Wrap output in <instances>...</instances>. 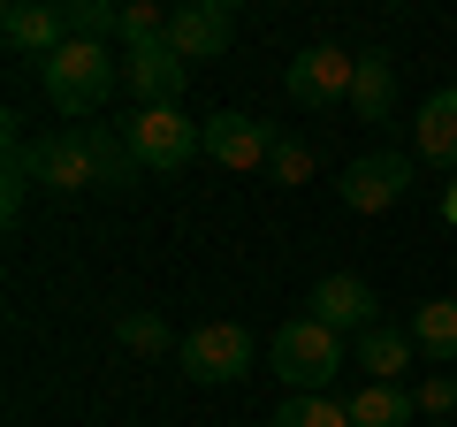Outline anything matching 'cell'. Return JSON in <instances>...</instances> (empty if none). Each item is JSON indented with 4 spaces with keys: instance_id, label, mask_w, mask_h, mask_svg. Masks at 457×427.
I'll list each match as a JSON object with an SVG mask.
<instances>
[{
    "instance_id": "cell-1",
    "label": "cell",
    "mask_w": 457,
    "mask_h": 427,
    "mask_svg": "<svg viewBox=\"0 0 457 427\" xmlns=\"http://www.w3.org/2000/svg\"><path fill=\"white\" fill-rule=\"evenodd\" d=\"M343 359H351V344L336 329H320L312 313L282 321L275 344H267V366L282 374V397H328V381L343 374Z\"/></svg>"
},
{
    "instance_id": "cell-2",
    "label": "cell",
    "mask_w": 457,
    "mask_h": 427,
    "mask_svg": "<svg viewBox=\"0 0 457 427\" xmlns=\"http://www.w3.org/2000/svg\"><path fill=\"white\" fill-rule=\"evenodd\" d=\"M38 77H46V99L62 115H99L107 92L122 84V62H107V46H92V38H69L54 62H38Z\"/></svg>"
},
{
    "instance_id": "cell-3",
    "label": "cell",
    "mask_w": 457,
    "mask_h": 427,
    "mask_svg": "<svg viewBox=\"0 0 457 427\" xmlns=\"http://www.w3.org/2000/svg\"><path fill=\"white\" fill-rule=\"evenodd\" d=\"M122 138H130L137 168H153V176H176L183 161L206 153V122H191L183 107H137V115L122 122Z\"/></svg>"
},
{
    "instance_id": "cell-4",
    "label": "cell",
    "mask_w": 457,
    "mask_h": 427,
    "mask_svg": "<svg viewBox=\"0 0 457 427\" xmlns=\"http://www.w3.org/2000/svg\"><path fill=\"white\" fill-rule=\"evenodd\" d=\"M176 366L198 381V389H228V381L252 374V336L237 329V321H198V329L176 344Z\"/></svg>"
},
{
    "instance_id": "cell-5",
    "label": "cell",
    "mask_w": 457,
    "mask_h": 427,
    "mask_svg": "<svg viewBox=\"0 0 457 427\" xmlns=\"http://www.w3.org/2000/svg\"><path fill=\"white\" fill-rule=\"evenodd\" d=\"M275 122L245 115V107H221V115H206V161H221L228 176H252V168L275 161Z\"/></svg>"
},
{
    "instance_id": "cell-6",
    "label": "cell",
    "mask_w": 457,
    "mask_h": 427,
    "mask_svg": "<svg viewBox=\"0 0 457 427\" xmlns=\"http://www.w3.org/2000/svg\"><path fill=\"white\" fill-rule=\"evenodd\" d=\"M351 77H359V54H343V46H305L290 54V69H282V84H290L297 107H343L351 99Z\"/></svg>"
},
{
    "instance_id": "cell-7",
    "label": "cell",
    "mask_w": 457,
    "mask_h": 427,
    "mask_svg": "<svg viewBox=\"0 0 457 427\" xmlns=\"http://www.w3.org/2000/svg\"><path fill=\"white\" fill-rule=\"evenodd\" d=\"M305 313L320 321V329L351 336V344H359V336L381 321V306H374V282H366V275H320V282H312V297H305Z\"/></svg>"
},
{
    "instance_id": "cell-8",
    "label": "cell",
    "mask_w": 457,
    "mask_h": 427,
    "mask_svg": "<svg viewBox=\"0 0 457 427\" xmlns=\"http://www.w3.org/2000/svg\"><path fill=\"white\" fill-rule=\"evenodd\" d=\"M411 191V153H359L343 168V206L351 214H389Z\"/></svg>"
},
{
    "instance_id": "cell-9",
    "label": "cell",
    "mask_w": 457,
    "mask_h": 427,
    "mask_svg": "<svg viewBox=\"0 0 457 427\" xmlns=\"http://www.w3.org/2000/svg\"><path fill=\"white\" fill-rule=\"evenodd\" d=\"M0 38H8V54L54 62V54L69 46V8L62 0H8V8H0Z\"/></svg>"
},
{
    "instance_id": "cell-10",
    "label": "cell",
    "mask_w": 457,
    "mask_h": 427,
    "mask_svg": "<svg viewBox=\"0 0 457 427\" xmlns=\"http://www.w3.org/2000/svg\"><path fill=\"white\" fill-rule=\"evenodd\" d=\"M31 168H38V183H46L54 198L92 191V183H99V161H92V138H84V122H77V130L38 138V146H31Z\"/></svg>"
},
{
    "instance_id": "cell-11",
    "label": "cell",
    "mask_w": 457,
    "mask_h": 427,
    "mask_svg": "<svg viewBox=\"0 0 457 427\" xmlns=\"http://www.w3.org/2000/svg\"><path fill=\"white\" fill-rule=\"evenodd\" d=\"M228 38H237V8L228 0H183L176 16H168V46L183 62H221Z\"/></svg>"
},
{
    "instance_id": "cell-12",
    "label": "cell",
    "mask_w": 457,
    "mask_h": 427,
    "mask_svg": "<svg viewBox=\"0 0 457 427\" xmlns=\"http://www.w3.org/2000/svg\"><path fill=\"white\" fill-rule=\"evenodd\" d=\"M183 77H191V62H183L168 38H153V46H122V84H130L145 107H176Z\"/></svg>"
},
{
    "instance_id": "cell-13",
    "label": "cell",
    "mask_w": 457,
    "mask_h": 427,
    "mask_svg": "<svg viewBox=\"0 0 457 427\" xmlns=\"http://www.w3.org/2000/svg\"><path fill=\"white\" fill-rule=\"evenodd\" d=\"M411 153H420L427 168H450L457 176V84H442V92L420 99V115H411Z\"/></svg>"
},
{
    "instance_id": "cell-14",
    "label": "cell",
    "mask_w": 457,
    "mask_h": 427,
    "mask_svg": "<svg viewBox=\"0 0 457 427\" xmlns=\"http://www.w3.org/2000/svg\"><path fill=\"white\" fill-rule=\"evenodd\" d=\"M351 115L359 122H389L396 115V62L381 46L359 54V77H351Z\"/></svg>"
},
{
    "instance_id": "cell-15",
    "label": "cell",
    "mask_w": 457,
    "mask_h": 427,
    "mask_svg": "<svg viewBox=\"0 0 457 427\" xmlns=\"http://www.w3.org/2000/svg\"><path fill=\"white\" fill-rule=\"evenodd\" d=\"M411 351L435 366H457V297H427L411 306Z\"/></svg>"
},
{
    "instance_id": "cell-16",
    "label": "cell",
    "mask_w": 457,
    "mask_h": 427,
    "mask_svg": "<svg viewBox=\"0 0 457 427\" xmlns=\"http://www.w3.org/2000/svg\"><path fill=\"white\" fill-rule=\"evenodd\" d=\"M38 168H31V138L16 130V115H8V130H0V222H16L23 198H31Z\"/></svg>"
},
{
    "instance_id": "cell-17",
    "label": "cell",
    "mask_w": 457,
    "mask_h": 427,
    "mask_svg": "<svg viewBox=\"0 0 457 427\" xmlns=\"http://www.w3.org/2000/svg\"><path fill=\"white\" fill-rule=\"evenodd\" d=\"M351 366H366V381H396L411 366V329H389V321H374V329L351 344Z\"/></svg>"
},
{
    "instance_id": "cell-18",
    "label": "cell",
    "mask_w": 457,
    "mask_h": 427,
    "mask_svg": "<svg viewBox=\"0 0 457 427\" xmlns=\"http://www.w3.org/2000/svg\"><path fill=\"white\" fill-rule=\"evenodd\" d=\"M411 420H420V397L396 389V381H366L351 397V427H411Z\"/></svg>"
},
{
    "instance_id": "cell-19",
    "label": "cell",
    "mask_w": 457,
    "mask_h": 427,
    "mask_svg": "<svg viewBox=\"0 0 457 427\" xmlns=\"http://www.w3.org/2000/svg\"><path fill=\"white\" fill-rule=\"evenodd\" d=\"M84 138H92V161H99V183H107V191H130V183L145 176L122 130H107V122H84Z\"/></svg>"
},
{
    "instance_id": "cell-20",
    "label": "cell",
    "mask_w": 457,
    "mask_h": 427,
    "mask_svg": "<svg viewBox=\"0 0 457 427\" xmlns=\"http://www.w3.org/2000/svg\"><path fill=\"white\" fill-rule=\"evenodd\" d=\"M114 344L137 351V359H161V351H168V321H161L153 306H130L122 321H114Z\"/></svg>"
},
{
    "instance_id": "cell-21",
    "label": "cell",
    "mask_w": 457,
    "mask_h": 427,
    "mask_svg": "<svg viewBox=\"0 0 457 427\" xmlns=\"http://www.w3.org/2000/svg\"><path fill=\"white\" fill-rule=\"evenodd\" d=\"M275 427H351V405H336V397H282Z\"/></svg>"
},
{
    "instance_id": "cell-22",
    "label": "cell",
    "mask_w": 457,
    "mask_h": 427,
    "mask_svg": "<svg viewBox=\"0 0 457 427\" xmlns=\"http://www.w3.org/2000/svg\"><path fill=\"white\" fill-rule=\"evenodd\" d=\"M69 38H92V46L122 38V8L114 0H69Z\"/></svg>"
},
{
    "instance_id": "cell-23",
    "label": "cell",
    "mask_w": 457,
    "mask_h": 427,
    "mask_svg": "<svg viewBox=\"0 0 457 427\" xmlns=\"http://www.w3.org/2000/svg\"><path fill=\"white\" fill-rule=\"evenodd\" d=\"M168 16H176V8L130 0V8H122V46H153V38H168Z\"/></svg>"
},
{
    "instance_id": "cell-24",
    "label": "cell",
    "mask_w": 457,
    "mask_h": 427,
    "mask_svg": "<svg viewBox=\"0 0 457 427\" xmlns=\"http://www.w3.org/2000/svg\"><path fill=\"white\" fill-rule=\"evenodd\" d=\"M267 168H275V183H305L312 176V146H305V138H282Z\"/></svg>"
},
{
    "instance_id": "cell-25",
    "label": "cell",
    "mask_w": 457,
    "mask_h": 427,
    "mask_svg": "<svg viewBox=\"0 0 457 427\" xmlns=\"http://www.w3.org/2000/svg\"><path fill=\"white\" fill-rule=\"evenodd\" d=\"M411 397H420V420H450V412H457V374H435V381H420Z\"/></svg>"
},
{
    "instance_id": "cell-26",
    "label": "cell",
    "mask_w": 457,
    "mask_h": 427,
    "mask_svg": "<svg viewBox=\"0 0 457 427\" xmlns=\"http://www.w3.org/2000/svg\"><path fill=\"white\" fill-rule=\"evenodd\" d=\"M442 222H450V230H457V183H450V198H442Z\"/></svg>"
},
{
    "instance_id": "cell-27",
    "label": "cell",
    "mask_w": 457,
    "mask_h": 427,
    "mask_svg": "<svg viewBox=\"0 0 457 427\" xmlns=\"http://www.w3.org/2000/svg\"><path fill=\"white\" fill-rule=\"evenodd\" d=\"M427 427H442V420H427Z\"/></svg>"
}]
</instances>
